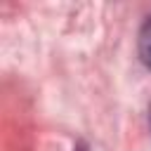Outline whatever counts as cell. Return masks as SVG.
Here are the masks:
<instances>
[{"mask_svg": "<svg viewBox=\"0 0 151 151\" xmlns=\"http://www.w3.org/2000/svg\"><path fill=\"white\" fill-rule=\"evenodd\" d=\"M137 47H139V59L144 61V66L151 68V17L144 21V26H142V31H139Z\"/></svg>", "mask_w": 151, "mask_h": 151, "instance_id": "1", "label": "cell"}, {"mask_svg": "<svg viewBox=\"0 0 151 151\" xmlns=\"http://www.w3.org/2000/svg\"><path fill=\"white\" fill-rule=\"evenodd\" d=\"M149 120H151V109H149Z\"/></svg>", "mask_w": 151, "mask_h": 151, "instance_id": "2", "label": "cell"}]
</instances>
